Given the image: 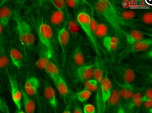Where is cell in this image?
Instances as JSON below:
<instances>
[{
    "mask_svg": "<svg viewBox=\"0 0 152 113\" xmlns=\"http://www.w3.org/2000/svg\"><path fill=\"white\" fill-rule=\"evenodd\" d=\"M44 95L45 101L49 107L52 109L55 113H57L58 109V102H57L56 91L51 85L45 82L44 83Z\"/></svg>",
    "mask_w": 152,
    "mask_h": 113,
    "instance_id": "5b68a950",
    "label": "cell"
},
{
    "mask_svg": "<svg viewBox=\"0 0 152 113\" xmlns=\"http://www.w3.org/2000/svg\"><path fill=\"white\" fill-rule=\"evenodd\" d=\"M21 92H22L25 113H34L36 109V104L34 101L30 98V97L27 96L23 90H21Z\"/></svg>",
    "mask_w": 152,
    "mask_h": 113,
    "instance_id": "ffe728a7",
    "label": "cell"
},
{
    "mask_svg": "<svg viewBox=\"0 0 152 113\" xmlns=\"http://www.w3.org/2000/svg\"><path fill=\"white\" fill-rule=\"evenodd\" d=\"M85 88L84 90H88L90 91H94L98 89V83L94 79H91L87 81L84 82Z\"/></svg>",
    "mask_w": 152,
    "mask_h": 113,
    "instance_id": "f1b7e54d",
    "label": "cell"
},
{
    "mask_svg": "<svg viewBox=\"0 0 152 113\" xmlns=\"http://www.w3.org/2000/svg\"><path fill=\"white\" fill-rule=\"evenodd\" d=\"M108 33V28L107 25L104 23H99L97 25L94 37L98 38H103L107 36Z\"/></svg>",
    "mask_w": 152,
    "mask_h": 113,
    "instance_id": "484cf974",
    "label": "cell"
},
{
    "mask_svg": "<svg viewBox=\"0 0 152 113\" xmlns=\"http://www.w3.org/2000/svg\"><path fill=\"white\" fill-rule=\"evenodd\" d=\"M7 74L9 80H10L12 99H13L17 110H21V101L23 98L22 92H21V90H19L18 83L14 76L10 74L8 72Z\"/></svg>",
    "mask_w": 152,
    "mask_h": 113,
    "instance_id": "8992f818",
    "label": "cell"
},
{
    "mask_svg": "<svg viewBox=\"0 0 152 113\" xmlns=\"http://www.w3.org/2000/svg\"><path fill=\"white\" fill-rule=\"evenodd\" d=\"M152 45V39H144L143 40L136 42L135 44L131 45L129 51L132 53L136 52L146 51Z\"/></svg>",
    "mask_w": 152,
    "mask_h": 113,
    "instance_id": "4fadbf2b",
    "label": "cell"
},
{
    "mask_svg": "<svg viewBox=\"0 0 152 113\" xmlns=\"http://www.w3.org/2000/svg\"><path fill=\"white\" fill-rule=\"evenodd\" d=\"M77 20L78 24H80V26H81V28H83L85 34H86V35L88 38L90 44L92 45L94 51H96V54H98L99 56L101 54H100L99 46L98 44H97L95 37H94V36L92 34V32H91L90 26V15L86 13V12H80V13H79L77 15Z\"/></svg>",
    "mask_w": 152,
    "mask_h": 113,
    "instance_id": "277c9868",
    "label": "cell"
},
{
    "mask_svg": "<svg viewBox=\"0 0 152 113\" xmlns=\"http://www.w3.org/2000/svg\"><path fill=\"white\" fill-rule=\"evenodd\" d=\"M3 29L4 27L0 24V44H2V34H3Z\"/></svg>",
    "mask_w": 152,
    "mask_h": 113,
    "instance_id": "ee69618b",
    "label": "cell"
},
{
    "mask_svg": "<svg viewBox=\"0 0 152 113\" xmlns=\"http://www.w3.org/2000/svg\"><path fill=\"white\" fill-rule=\"evenodd\" d=\"M135 93L134 92V88L131 85H130V86L129 87V90H128L127 93H126V97H125V100L126 102V104L129 103L130 99H131L132 98V97L134 96V94Z\"/></svg>",
    "mask_w": 152,
    "mask_h": 113,
    "instance_id": "d590c367",
    "label": "cell"
},
{
    "mask_svg": "<svg viewBox=\"0 0 152 113\" xmlns=\"http://www.w3.org/2000/svg\"><path fill=\"white\" fill-rule=\"evenodd\" d=\"M38 106V113H51L50 107L46 103L42 98H38L37 99Z\"/></svg>",
    "mask_w": 152,
    "mask_h": 113,
    "instance_id": "4dcf8cb0",
    "label": "cell"
},
{
    "mask_svg": "<svg viewBox=\"0 0 152 113\" xmlns=\"http://www.w3.org/2000/svg\"><path fill=\"white\" fill-rule=\"evenodd\" d=\"M12 10L7 5L0 7V24L5 28L7 26L12 17Z\"/></svg>",
    "mask_w": 152,
    "mask_h": 113,
    "instance_id": "9a60e30c",
    "label": "cell"
},
{
    "mask_svg": "<svg viewBox=\"0 0 152 113\" xmlns=\"http://www.w3.org/2000/svg\"><path fill=\"white\" fill-rule=\"evenodd\" d=\"M72 59L75 64L78 67L84 65V57L80 45H77L72 53Z\"/></svg>",
    "mask_w": 152,
    "mask_h": 113,
    "instance_id": "cb8c5ba5",
    "label": "cell"
},
{
    "mask_svg": "<svg viewBox=\"0 0 152 113\" xmlns=\"http://www.w3.org/2000/svg\"><path fill=\"white\" fill-rule=\"evenodd\" d=\"M10 58L13 65L17 69H20L23 63V56L17 49L12 47L10 51Z\"/></svg>",
    "mask_w": 152,
    "mask_h": 113,
    "instance_id": "e0dca14e",
    "label": "cell"
},
{
    "mask_svg": "<svg viewBox=\"0 0 152 113\" xmlns=\"http://www.w3.org/2000/svg\"><path fill=\"white\" fill-rule=\"evenodd\" d=\"M0 113H10V109L8 107L7 103L1 97H0Z\"/></svg>",
    "mask_w": 152,
    "mask_h": 113,
    "instance_id": "d6a6232c",
    "label": "cell"
},
{
    "mask_svg": "<svg viewBox=\"0 0 152 113\" xmlns=\"http://www.w3.org/2000/svg\"><path fill=\"white\" fill-rule=\"evenodd\" d=\"M16 113H25V112H24L22 110H17Z\"/></svg>",
    "mask_w": 152,
    "mask_h": 113,
    "instance_id": "bcb514c9",
    "label": "cell"
},
{
    "mask_svg": "<svg viewBox=\"0 0 152 113\" xmlns=\"http://www.w3.org/2000/svg\"><path fill=\"white\" fill-rule=\"evenodd\" d=\"M97 13L110 24L115 32L119 36H123V29L121 26L124 21L121 20L118 13V10L113 3L109 0H99L95 6Z\"/></svg>",
    "mask_w": 152,
    "mask_h": 113,
    "instance_id": "6da1fadb",
    "label": "cell"
},
{
    "mask_svg": "<svg viewBox=\"0 0 152 113\" xmlns=\"http://www.w3.org/2000/svg\"><path fill=\"white\" fill-rule=\"evenodd\" d=\"M65 14L62 11H55L50 16V23L54 28H58L63 23Z\"/></svg>",
    "mask_w": 152,
    "mask_h": 113,
    "instance_id": "d6986e66",
    "label": "cell"
},
{
    "mask_svg": "<svg viewBox=\"0 0 152 113\" xmlns=\"http://www.w3.org/2000/svg\"><path fill=\"white\" fill-rule=\"evenodd\" d=\"M51 3L54 5V7L57 9V11H62L65 14L66 12H67V7L65 5V1H64V0H52Z\"/></svg>",
    "mask_w": 152,
    "mask_h": 113,
    "instance_id": "f546056e",
    "label": "cell"
},
{
    "mask_svg": "<svg viewBox=\"0 0 152 113\" xmlns=\"http://www.w3.org/2000/svg\"><path fill=\"white\" fill-rule=\"evenodd\" d=\"M3 44H0V69H4L8 65L9 59L6 55Z\"/></svg>",
    "mask_w": 152,
    "mask_h": 113,
    "instance_id": "83f0119b",
    "label": "cell"
},
{
    "mask_svg": "<svg viewBox=\"0 0 152 113\" xmlns=\"http://www.w3.org/2000/svg\"><path fill=\"white\" fill-rule=\"evenodd\" d=\"M103 44L108 51L113 52L118 48L119 39L116 36H107L103 39Z\"/></svg>",
    "mask_w": 152,
    "mask_h": 113,
    "instance_id": "5bb4252c",
    "label": "cell"
},
{
    "mask_svg": "<svg viewBox=\"0 0 152 113\" xmlns=\"http://www.w3.org/2000/svg\"><path fill=\"white\" fill-rule=\"evenodd\" d=\"M70 40V34L68 30V27L65 24L63 28L61 29L58 33V41L60 44L61 48L62 49L63 54L65 53L66 48Z\"/></svg>",
    "mask_w": 152,
    "mask_h": 113,
    "instance_id": "8fae6325",
    "label": "cell"
},
{
    "mask_svg": "<svg viewBox=\"0 0 152 113\" xmlns=\"http://www.w3.org/2000/svg\"><path fill=\"white\" fill-rule=\"evenodd\" d=\"M118 15L123 21L124 20H130L135 18L136 13L135 11L129 10V11H118Z\"/></svg>",
    "mask_w": 152,
    "mask_h": 113,
    "instance_id": "4316f807",
    "label": "cell"
},
{
    "mask_svg": "<svg viewBox=\"0 0 152 113\" xmlns=\"http://www.w3.org/2000/svg\"><path fill=\"white\" fill-rule=\"evenodd\" d=\"M102 63L99 59H97L96 61L95 65L94 66V78L98 84H101L103 79V72Z\"/></svg>",
    "mask_w": 152,
    "mask_h": 113,
    "instance_id": "603a6c76",
    "label": "cell"
},
{
    "mask_svg": "<svg viewBox=\"0 0 152 113\" xmlns=\"http://www.w3.org/2000/svg\"><path fill=\"white\" fill-rule=\"evenodd\" d=\"M63 113H71V111H70L69 106H67V107H66V108L65 109V110L63 111Z\"/></svg>",
    "mask_w": 152,
    "mask_h": 113,
    "instance_id": "f6af8a7d",
    "label": "cell"
},
{
    "mask_svg": "<svg viewBox=\"0 0 152 113\" xmlns=\"http://www.w3.org/2000/svg\"><path fill=\"white\" fill-rule=\"evenodd\" d=\"M142 20L143 23H145L148 25H150L152 24V13L151 12H148V13H145L142 16Z\"/></svg>",
    "mask_w": 152,
    "mask_h": 113,
    "instance_id": "e575fe53",
    "label": "cell"
},
{
    "mask_svg": "<svg viewBox=\"0 0 152 113\" xmlns=\"http://www.w3.org/2000/svg\"><path fill=\"white\" fill-rule=\"evenodd\" d=\"M126 41L128 44L132 45L136 42H138L141 40L144 39V35L141 32L138 30H132L126 34Z\"/></svg>",
    "mask_w": 152,
    "mask_h": 113,
    "instance_id": "44dd1931",
    "label": "cell"
},
{
    "mask_svg": "<svg viewBox=\"0 0 152 113\" xmlns=\"http://www.w3.org/2000/svg\"><path fill=\"white\" fill-rule=\"evenodd\" d=\"M53 83L56 86L57 91H59L60 96L62 97V98L65 101L66 97H67L69 94V88L65 81L63 80L61 76V77L57 79L56 81H55Z\"/></svg>",
    "mask_w": 152,
    "mask_h": 113,
    "instance_id": "ac0fdd59",
    "label": "cell"
},
{
    "mask_svg": "<svg viewBox=\"0 0 152 113\" xmlns=\"http://www.w3.org/2000/svg\"><path fill=\"white\" fill-rule=\"evenodd\" d=\"M76 76L81 81H87L94 78V66L84 65L76 71Z\"/></svg>",
    "mask_w": 152,
    "mask_h": 113,
    "instance_id": "ba28073f",
    "label": "cell"
},
{
    "mask_svg": "<svg viewBox=\"0 0 152 113\" xmlns=\"http://www.w3.org/2000/svg\"><path fill=\"white\" fill-rule=\"evenodd\" d=\"M79 4H80V2H79V1H77V0H66V1H65V5L66 7L71 9L77 8Z\"/></svg>",
    "mask_w": 152,
    "mask_h": 113,
    "instance_id": "8d00e7d4",
    "label": "cell"
},
{
    "mask_svg": "<svg viewBox=\"0 0 152 113\" xmlns=\"http://www.w3.org/2000/svg\"><path fill=\"white\" fill-rule=\"evenodd\" d=\"M117 71L122 78L124 84H131L134 80L136 75L134 72L131 69L118 67L117 68Z\"/></svg>",
    "mask_w": 152,
    "mask_h": 113,
    "instance_id": "7c38bea8",
    "label": "cell"
},
{
    "mask_svg": "<svg viewBox=\"0 0 152 113\" xmlns=\"http://www.w3.org/2000/svg\"><path fill=\"white\" fill-rule=\"evenodd\" d=\"M142 105H144V107L149 113L152 112V101H148L143 102Z\"/></svg>",
    "mask_w": 152,
    "mask_h": 113,
    "instance_id": "60d3db41",
    "label": "cell"
},
{
    "mask_svg": "<svg viewBox=\"0 0 152 113\" xmlns=\"http://www.w3.org/2000/svg\"><path fill=\"white\" fill-rule=\"evenodd\" d=\"M101 97L104 106L107 103L109 96L112 91V83L111 80L107 77H105L103 79L101 84Z\"/></svg>",
    "mask_w": 152,
    "mask_h": 113,
    "instance_id": "30bf717a",
    "label": "cell"
},
{
    "mask_svg": "<svg viewBox=\"0 0 152 113\" xmlns=\"http://www.w3.org/2000/svg\"><path fill=\"white\" fill-rule=\"evenodd\" d=\"M121 97L119 92L117 90H112L109 99L107 100V105L109 106H115L120 102Z\"/></svg>",
    "mask_w": 152,
    "mask_h": 113,
    "instance_id": "d4e9b609",
    "label": "cell"
},
{
    "mask_svg": "<svg viewBox=\"0 0 152 113\" xmlns=\"http://www.w3.org/2000/svg\"><path fill=\"white\" fill-rule=\"evenodd\" d=\"M143 102L148 101H152V90L151 88H149L145 91V94L142 96Z\"/></svg>",
    "mask_w": 152,
    "mask_h": 113,
    "instance_id": "74e56055",
    "label": "cell"
},
{
    "mask_svg": "<svg viewBox=\"0 0 152 113\" xmlns=\"http://www.w3.org/2000/svg\"><path fill=\"white\" fill-rule=\"evenodd\" d=\"M131 84H124L121 86V89L118 90V92H119L120 97L121 99H125V97L128 90H129V87Z\"/></svg>",
    "mask_w": 152,
    "mask_h": 113,
    "instance_id": "836d02e7",
    "label": "cell"
},
{
    "mask_svg": "<svg viewBox=\"0 0 152 113\" xmlns=\"http://www.w3.org/2000/svg\"><path fill=\"white\" fill-rule=\"evenodd\" d=\"M84 113H96L95 107L91 104H87L84 106Z\"/></svg>",
    "mask_w": 152,
    "mask_h": 113,
    "instance_id": "ab89813d",
    "label": "cell"
},
{
    "mask_svg": "<svg viewBox=\"0 0 152 113\" xmlns=\"http://www.w3.org/2000/svg\"><path fill=\"white\" fill-rule=\"evenodd\" d=\"M44 70L46 72L47 74L51 78V80L53 82L62 76L61 74L58 67H57L56 64L51 62V61L48 63V65L45 67Z\"/></svg>",
    "mask_w": 152,
    "mask_h": 113,
    "instance_id": "2e32d148",
    "label": "cell"
},
{
    "mask_svg": "<svg viewBox=\"0 0 152 113\" xmlns=\"http://www.w3.org/2000/svg\"><path fill=\"white\" fill-rule=\"evenodd\" d=\"M39 87V80L35 76H30L26 79L25 84V92L27 96L32 97L36 96L38 93Z\"/></svg>",
    "mask_w": 152,
    "mask_h": 113,
    "instance_id": "52a82bcc",
    "label": "cell"
},
{
    "mask_svg": "<svg viewBox=\"0 0 152 113\" xmlns=\"http://www.w3.org/2000/svg\"><path fill=\"white\" fill-rule=\"evenodd\" d=\"M116 113H126L125 109H124L123 106H120L119 108L117 109Z\"/></svg>",
    "mask_w": 152,
    "mask_h": 113,
    "instance_id": "7bdbcfd3",
    "label": "cell"
},
{
    "mask_svg": "<svg viewBox=\"0 0 152 113\" xmlns=\"http://www.w3.org/2000/svg\"><path fill=\"white\" fill-rule=\"evenodd\" d=\"M51 57H52V55L43 45H41L39 52L38 60L36 63V66L40 69H44L48 63L50 61Z\"/></svg>",
    "mask_w": 152,
    "mask_h": 113,
    "instance_id": "9c48e42d",
    "label": "cell"
},
{
    "mask_svg": "<svg viewBox=\"0 0 152 113\" xmlns=\"http://www.w3.org/2000/svg\"><path fill=\"white\" fill-rule=\"evenodd\" d=\"M91 96H92V92L86 90L81 91L76 95V96H77L79 101H80L82 103L84 102L85 101H86L88 99H89Z\"/></svg>",
    "mask_w": 152,
    "mask_h": 113,
    "instance_id": "1f68e13d",
    "label": "cell"
},
{
    "mask_svg": "<svg viewBox=\"0 0 152 113\" xmlns=\"http://www.w3.org/2000/svg\"><path fill=\"white\" fill-rule=\"evenodd\" d=\"M39 42L52 55L54 53L53 48V30L50 24L44 19H42L37 28Z\"/></svg>",
    "mask_w": 152,
    "mask_h": 113,
    "instance_id": "3957f363",
    "label": "cell"
},
{
    "mask_svg": "<svg viewBox=\"0 0 152 113\" xmlns=\"http://www.w3.org/2000/svg\"><path fill=\"white\" fill-rule=\"evenodd\" d=\"M142 96L143 95L139 92L135 93L134 94L132 98L127 103L128 111H132L135 108L142 105Z\"/></svg>",
    "mask_w": 152,
    "mask_h": 113,
    "instance_id": "7402d4cb",
    "label": "cell"
},
{
    "mask_svg": "<svg viewBox=\"0 0 152 113\" xmlns=\"http://www.w3.org/2000/svg\"><path fill=\"white\" fill-rule=\"evenodd\" d=\"M73 113H84V112H83V111H82V109L80 106H79L78 105H76Z\"/></svg>",
    "mask_w": 152,
    "mask_h": 113,
    "instance_id": "b9f144b4",
    "label": "cell"
},
{
    "mask_svg": "<svg viewBox=\"0 0 152 113\" xmlns=\"http://www.w3.org/2000/svg\"><path fill=\"white\" fill-rule=\"evenodd\" d=\"M97 25H98V23H97L96 20L95 19L94 16L90 17V29H91V32H92V34L94 36V33H95Z\"/></svg>",
    "mask_w": 152,
    "mask_h": 113,
    "instance_id": "f35d334b",
    "label": "cell"
},
{
    "mask_svg": "<svg viewBox=\"0 0 152 113\" xmlns=\"http://www.w3.org/2000/svg\"><path fill=\"white\" fill-rule=\"evenodd\" d=\"M16 21V30L19 36L21 45L25 50H28L34 44L35 36L33 34L32 29L25 20L19 16H15Z\"/></svg>",
    "mask_w": 152,
    "mask_h": 113,
    "instance_id": "7a4b0ae2",
    "label": "cell"
}]
</instances>
